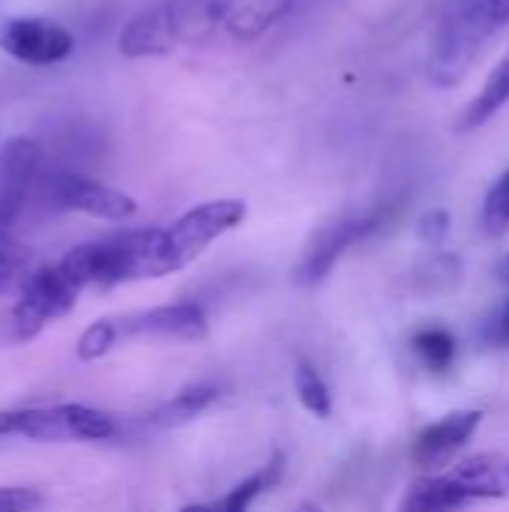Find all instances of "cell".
I'll use <instances>...</instances> for the list:
<instances>
[{
	"label": "cell",
	"mask_w": 509,
	"mask_h": 512,
	"mask_svg": "<svg viewBox=\"0 0 509 512\" xmlns=\"http://www.w3.org/2000/svg\"><path fill=\"white\" fill-rule=\"evenodd\" d=\"M447 231H450V213H444V210H432L420 222V237L429 243H441L447 237Z\"/></svg>",
	"instance_id": "22"
},
{
	"label": "cell",
	"mask_w": 509,
	"mask_h": 512,
	"mask_svg": "<svg viewBox=\"0 0 509 512\" xmlns=\"http://www.w3.org/2000/svg\"><path fill=\"white\" fill-rule=\"evenodd\" d=\"M231 42V0H159L126 21L117 36L123 57H168L183 48Z\"/></svg>",
	"instance_id": "1"
},
{
	"label": "cell",
	"mask_w": 509,
	"mask_h": 512,
	"mask_svg": "<svg viewBox=\"0 0 509 512\" xmlns=\"http://www.w3.org/2000/svg\"><path fill=\"white\" fill-rule=\"evenodd\" d=\"M117 435L114 420L90 405L63 402L42 408L0 411V438H27L36 444H66V441H108Z\"/></svg>",
	"instance_id": "4"
},
{
	"label": "cell",
	"mask_w": 509,
	"mask_h": 512,
	"mask_svg": "<svg viewBox=\"0 0 509 512\" xmlns=\"http://www.w3.org/2000/svg\"><path fill=\"white\" fill-rule=\"evenodd\" d=\"M39 168V147L30 138H9L0 153V228L9 231L30 195Z\"/></svg>",
	"instance_id": "12"
},
{
	"label": "cell",
	"mask_w": 509,
	"mask_h": 512,
	"mask_svg": "<svg viewBox=\"0 0 509 512\" xmlns=\"http://www.w3.org/2000/svg\"><path fill=\"white\" fill-rule=\"evenodd\" d=\"M480 423H483V411H474V408L450 411L447 417L429 423L414 438V447H411L414 465H420V468H444L477 435Z\"/></svg>",
	"instance_id": "11"
},
{
	"label": "cell",
	"mask_w": 509,
	"mask_h": 512,
	"mask_svg": "<svg viewBox=\"0 0 509 512\" xmlns=\"http://www.w3.org/2000/svg\"><path fill=\"white\" fill-rule=\"evenodd\" d=\"M300 512H324V510H318V507H303Z\"/></svg>",
	"instance_id": "25"
},
{
	"label": "cell",
	"mask_w": 509,
	"mask_h": 512,
	"mask_svg": "<svg viewBox=\"0 0 509 512\" xmlns=\"http://www.w3.org/2000/svg\"><path fill=\"white\" fill-rule=\"evenodd\" d=\"M294 390H297L300 405H303L309 414H315V417H321V420H327V417L333 414L330 387H327V381L321 378V372H318L309 360H297V366H294Z\"/></svg>",
	"instance_id": "16"
},
{
	"label": "cell",
	"mask_w": 509,
	"mask_h": 512,
	"mask_svg": "<svg viewBox=\"0 0 509 512\" xmlns=\"http://www.w3.org/2000/svg\"><path fill=\"white\" fill-rule=\"evenodd\" d=\"M504 105H509V54H504V60L489 72L480 93L468 102V108L462 111L459 129L468 132V129H477V126L489 123Z\"/></svg>",
	"instance_id": "15"
},
{
	"label": "cell",
	"mask_w": 509,
	"mask_h": 512,
	"mask_svg": "<svg viewBox=\"0 0 509 512\" xmlns=\"http://www.w3.org/2000/svg\"><path fill=\"white\" fill-rule=\"evenodd\" d=\"M414 354L420 357V363L432 372H447L456 360V339L450 330L444 327H423L414 333L411 339Z\"/></svg>",
	"instance_id": "17"
},
{
	"label": "cell",
	"mask_w": 509,
	"mask_h": 512,
	"mask_svg": "<svg viewBox=\"0 0 509 512\" xmlns=\"http://www.w3.org/2000/svg\"><path fill=\"white\" fill-rule=\"evenodd\" d=\"M243 219H246V204L240 198H216V201L189 207L183 216L165 225V237H168L177 267L180 270L189 267L195 258L204 255L210 243H216L222 234L243 225Z\"/></svg>",
	"instance_id": "7"
},
{
	"label": "cell",
	"mask_w": 509,
	"mask_h": 512,
	"mask_svg": "<svg viewBox=\"0 0 509 512\" xmlns=\"http://www.w3.org/2000/svg\"><path fill=\"white\" fill-rule=\"evenodd\" d=\"M0 51L27 66H57L72 57L75 36L42 15H9L0 21Z\"/></svg>",
	"instance_id": "9"
},
{
	"label": "cell",
	"mask_w": 509,
	"mask_h": 512,
	"mask_svg": "<svg viewBox=\"0 0 509 512\" xmlns=\"http://www.w3.org/2000/svg\"><path fill=\"white\" fill-rule=\"evenodd\" d=\"M483 222L489 231H504L509 225V171H504L492 183L486 204H483Z\"/></svg>",
	"instance_id": "20"
},
{
	"label": "cell",
	"mask_w": 509,
	"mask_h": 512,
	"mask_svg": "<svg viewBox=\"0 0 509 512\" xmlns=\"http://www.w3.org/2000/svg\"><path fill=\"white\" fill-rule=\"evenodd\" d=\"M507 27L509 0H447L429 36V81L435 87H456L489 39Z\"/></svg>",
	"instance_id": "2"
},
{
	"label": "cell",
	"mask_w": 509,
	"mask_h": 512,
	"mask_svg": "<svg viewBox=\"0 0 509 512\" xmlns=\"http://www.w3.org/2000/svg\"><path fill=\"white\" fill-rule=\"evenodd\" d=\"M27 264H30V249L0 228V291L21 285L27 276Z\"/></svg>",
	"instance_id": "18"
},
{
	"label": "cell",
	"mask_w": 509,
	"mask_h": 512,
	"mask_svg": "<svg viewBox=\"0 0 509 512\" xmlns=\"http://www.w3.org/2000/svg\"><path fill=\"white\" fill-rule=\"evenodd\" d=\"M216 399H219V390L210 387V384L186 387V390H180L174 399H168V402H162L156 411H150L147 423L156 426V429H180V426L192 423L195 417H201Z\"/></svg>",
	"instance_id": "14"
},
{
	"label": "cell",
	"mask_w": 509,
	"mask_h": 512,
	"mask_svg": "<svg viewBox=\"0 0 509 512\" xmlns=\"http://www.w3.org/2000/svg\"><path fill=\"white\" fill-rule=\"evenodd\" d=\"M114 345H117L114 324H111V318H102V321H93V324L81 333V339H78V345H75V357H78L81 363H96V360H102Z\"/></svg>",
	"instance_id": "19"
},
{
	"label": "cell",
	"mask_w": 509,
	"mask_h": 512,
	"mask_svg": "<svg viewBox=\"0 0 509 512\" xmlns=\"http://www.w3.org/2000/svg\"><path fill=\"white\" fill-rule=\"evenodd\" d=\"M504 279L509 282V255H507V261H504Z\"/></svg>",
	"instance_id": "24"
},
{
	"label": "cell",
	"mask_w": 509,
	"mask_h": 512,
	"mask_svg": "<svg viewBox=\"0 0 509 512\" xmlns=\"http://www.w3.org/2000/svg\"><path fill=\"white\" fill-rule=\"evenodd\" d=\"M509 495V456L498 450L474 453L447 474L417 480L396 512H456L477 501Z\"/></svg>",
	"instance_id": "3"
},
{
	"label": "cell",
	"mask_w": 509,
	"mask_h": 512,
	"mask_svg": "<svg viewBox=\"0 0 509 512\" xmlns=\"http://www.w3.org/2000/svg\"><path fill=\"white\" fill-rule=\"evenodd\" d=\"M393 213H396V204L393 201H384V204H375L369 210L339 213V216L327 219L309 237V243L303 249V258H300L297 273H294L297 285H306V288L321 285L333 273V267L339 264V258L351 246H357L366 237H372L375 231H381L390 222Z\"/></svg>",
	"instance_id": "5"
},
{
	"label": "cell",
	"mask_w": 509,
	"mask_h": 512,
	"mask_svg": "<svg viewBox=\"0 0 509 512\" xmlns=\"http://www.w3.org/2000/svg\"><path fill=\"white\" fill-rule=\"evenodd\" d=\"M282 474H285V453H273L255 474H249L243 483H237L222 498L204 501V504H189L180 512H249V507L255 504V498L270 492L282 480Z\"/></svg>",
	"instance_id": "13"
},
{
	"label": "cell",
	"mask_w": 509,
	"mask_h": 512,
	"mask_svg": "<svg viewBox=\"0 0 509 512\" xmlns=\"http://www.w3.org/2000/svg\"><path fill=\"white\" fill-rule=\"evenodd\" d=\"M498 339H501L504 345H509V303L507 309L501 312V318H498Z\"/></svg>",
	"instance_id": "23"
},
{
	"label": "cell",
	"mask_w": 509,
	"mask_h": 512,
	"mask_svg": "<svg viewBox=\"0 0 509 512\" xmlns=\"http://www.w3.org/2000/svg\"><path fill=\"white\" fill-rule=\"evenodd\" d=\"M117 345L126 339H165V342H201L207 339V315L195 303H168L138 309L111 318Z\"/></svg>",
	"instance_id": "10"
},
{
	"label": "cell",
	"mask_w": 509,
	"mask_h": 512,
	"mask_svg": "<svg viewBox=\"0 0 509 512\" xmlns=\"http://www.w3.org/2000/svg\"><path fill=\"white\" fill-rule=\"evenodd\" d=\"M81 288L60 270V264H45L24 276L18 288V300L9 315L12 339L30 342L36 339L48 324L66 318L78 303Z\"/></svg>",
	"instance_id": "6"
},
{
	"label": "cell",
	"mask_w": 509,
	"mask_h": 512,
	"mask_svg": "<svg viewBox=\"0 0 509 512\" xmlns=\"http://www.w3.org/2000/svg\"><path fill=\"white\" fill-rule=\"evenodd\" d=\"M42 495L27 486H0V512H36Z\"/></svg>",
	"instance_id": "21"
},
{
	"label": "cell",
	"mask_w": 509,
	"mask_h": 512,
	"mask_svg": "<svg viewBox=\"0 0 509 512\" xmlns=\"http://www.w3.org/2000/svg\"><path fill=\"white\" fill-rule=\"evenodd\" d=\"M45 195L54 210H75L108 222H123L138 213V201L129 192L99 183L78 171H54L48 177Z\"/></svg>",
	"instance_id": "8"
}]
</instances>
